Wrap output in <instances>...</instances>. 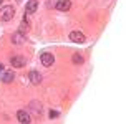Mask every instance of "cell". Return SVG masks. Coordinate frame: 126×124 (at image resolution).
I'll return each mask as SVG.
<instances>
[{
  "instance_id": "6",
  "label": "cell",
  "mask_w": 126,
  "mask_h": 124,
  "mask_svg": "<svg viewBox=\"0 0 126 124\" xmlns=\"http://www.w3.org/2000/svg\"><path fill=\"white\" fill-rule=\"evenodd\" d=\"M17 118H18L20 124H30V114H28V111H18L17 112Z\"/></svg>"
},
{
  "instance_id": "7",
  "label": "cell",
  "mask_w": 126,
  "mask_h": 124,
  "mask_svg": "<svg viewBox=\"0 0 126 124\" xmlns=\"http://www.w3.org/2000/svg\"><path fill=\"white\" fill-rule=\"evenodd\" d=\"M37 8H38V2H37V0H30V2L27 3L25 12L30 15V13H35V12H37Z\"/></svg>"
},
{
  "instance_id": "15",
  "label": "cell",
  "mask_w": 126,
  "mask_h": 124,
  "mask_svg": "<svg viewBox=\"0 0 126 124\" xmlns=\"http://www.w3.org/2000/svg\"><path fill=\"white\" fill-rule=\"evenodd\" d=\"M55 3H57L55 0H48V7H55Z\"/></svg>"
},
{
  "instance_id": "8",
  "label": "cell",
  "mask_w": 126,
  "mask_h": 124,
  "mask_svg": "<svg viewBox=\"0 0 126 124\" xmlns=\"http://www.w3.org/2000/svg\"><path fill=\"white\" fill-rule=\"evenodd\" d=\"M28 78H30L32 84H38V83L42 81V76H40V73H38L37 69H33V71H30V74H28Z\"/></svg>"
},
{
  "instance_id": "10",
  "label": "cell",
  "mask_w": 126,
  "mask_h": 124,
  "mask_svg": "<svg viewBox=\"0 0 126 124\" xmlns=\"http://www.w3.org/2000/svg\"><path fill=\"white\" fill-rule=\"evenodd\" d=\"M12 41L15 45H22V43H25V37L20 35V33H13L12 35Z\"/></svg>"
},
{
  "instance_id": "12",
  "label": "cell",
  "mask_w": 126,
  "mask_h": 124,
  "mask_svg": "<svg viewBox=\"0 0 126 124\" xmlns=\"http://www.w3.org/2000/svg\"><path fill=\"white\" fill-rule=\"evenodd\" d=\"M30 108L32 109H35V114H38V116H40V114H42V104H40V103H37V101H33V103H32L30 104Z\"/></svg>"
},
{
  "instance_id": "5",
  "label": "cell",
  "mask_w": 126,
  "mask_h": 124,
  "mask_svg": "<svg viewBox=\"0 0 126 124\" xmlns=\"http://www.w3.org/2000/svg\"><path fill=\"white\" fill-rule=\"evenodd\" d=\"M10 63H12L13 68H22V66H25V58L23 56H12Z\"/></svg>"
},
{
  "instance_id": "4",
  "label": "cell",
  "mask_w": 126,
  "mask_h": 124,
  "mask_svg": "<svg viewBox=\"0 0 126 124\" xmlns=\"http://www.w3.org/2000/svg\"><path fill=\"white\" fill-rule=\"evenodd\" d=\"M70 7H71V0H60L55 3V8H58L60 12H66L70 10Z\"/></svg>"
},
{
  "instance_id": "11",
  "label": "cell",
  "mask_w": 126,
  "mask_h": 124,
  "mask_svg": "<svg viewBox=\"0 0 126 124\" xmlns=\"http://www.w3.org/2000/svg\"><path fill=\"white\" fill-rule=\"evenodd\" d=\"M27 31H28V22H27V20H23V22L20 23L18 31H17V33H20V35H23V37H25V33H27Z\"/></svg>"
},
{
  "instance_id": "16",
  "label": "cell",
  "mask_w": 126,
  "mask_h": 124,
  "mask_svg": "<svg viewBox=\"0 0 126 124\" xmlns=\"http://www.w3.org/2000/svg\"><path fill=\"white\" fill-rule=\"evenodd\" d=\"M2 71H3V65H0V73H2Z\"/></svg>"
},
{
  "instance_id": "17",
  "label": "cell",
  "mask_w": 126,
  "mask_h": 124,
  "mask_svg": "<svg viewBox=\"0 0 126 124\" xmlns=\"http://www.w3.org/2000/svg\"><path fill=\"white\" fill-rule=\"evenodd\" d=\"M2 2H3V0H0V5H2Z\"/></svg>"
},
{
  "instance_id": "13",
  "label": "cell",
  "mask_w": 126,
  "mask_h": 124,
  "mask_svg": "<svg viewBox=\"0 0 126 124\" xmlns=\"http://www.w3.org/2000/svg\"><path fill=\"white\" fill-rule=\"evenodd\" d=\"M73 63H83V58H81V55H78V53H75V55H73Z\"/></svg>"
},
{
  "instance_id": "9",
  "label": "cell",
  "mask_w": 126,
  "mask_h": 124,
  "mask_svg": "<svg viewBox=\"0 0 126 124\" xmlns=\"http://www.w3.org/2000/svg\"><path fill=\"white\" fill-rule=\"evenodd\" d=\"M2 83H10L13 80V71H2Z\"/></svg>"
},
{
  "instance_id": "14",
  "label": "cell",
  "mask_w": 126,
  "mask_h": 124,
  "mask_svg": "<svg viewBox=\"0 0 126 124\" xmlns=\"http://www.w3.org/2000/svg\"><path fill=\"white\" fill-rule=\"evenodd\" d=\"M48 116H50V119H55V118H58V116H60V112H58V111H50V114H48Z\"/></svg>"
},
{
  "instance_id": "2",
  "label": "cell",
  "mask_w": 126,
  "mask_h": 124,
  "mask_svg": "<svg viewBox=\"0 0 126 124\" xmlns=\"http://www.w3.org/2000/svg\"><path fill=\"white\" fill-rule=\"evenodd\" d=\"M40 61H42V65H43V66H51V65H53V61H55V56L51 55V53H42Z\"/></svg>"
},
{
  "instance_id": "3",
  "label": "cell",
  "mask_w": 126,
  "mask_h": 124,
  "mask_svg": "<svg viewBox=\"0 0 126 124\" xmlns=\"http://www.w3.org/2000/svg\"><path fill=\"white\" fill-rule=\"evenodd\" d=\"M70 40H71L73 43H83V41H85V35H83L81 31L75 30V31L70 33Z\"/></svg>"
},
{
  "instance_id": "1",
  "label": "cell",
  "mask_w": 126,
  "mask_h": 124,
  "mask_svg": "<svg viewBox=\"0 0 126 124\" xmlns=\"http://www.w3.org/2000/svg\"><path fill=\"white\" fill-rule=\"evenodd\" d=\"M13 15H15V8L12 5H5L0 8V18L3 20V22H8V20L13 18Z\"/></svg>"
}]
</instances>
